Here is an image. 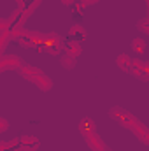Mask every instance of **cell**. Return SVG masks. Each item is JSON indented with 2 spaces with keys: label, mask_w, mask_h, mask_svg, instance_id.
Returning a JSON list of instances; mask_svg holds the SVG:
<instances>
[{
  "label": "cell",
  "mask_w": 149,
  "mask_h": 151,
  "mask_svg": "<svg viewBox=\"0 0 149 151\" xmlns=\"http://www.w3.org/2000/svg\"><path fill=\"white\" fill-rule=\"evenodd\" d=\"M63 2H65V4H72L74 0H63Z\"/></svg>",
  "instance_id": "3957f363"
},
{
  "label": "cell",
  "mask_w": 149,
  "mask_h": 151,
  "mask_svg": "<svg viewBox=\"0 0 149 151\" xmlns=\"http://www.w3.org/2000/svg\"><path fill=\"white\" fill-rule=\"evenodd\" d=\"M25 77L30 79V81H34V83H35L37 86H40L42 90H49V88H51V81L42 74L40 70H35V69H30V67H28V69L25 70Z\"/></svg>",
  "instance_id": "6da1fadb"
},
{
  "label": "cell",
  "mask_w": 149,
  "mask_h": 151,
  "mask_svg": "<svg viewBox=\"0 0 149 151\" xmlns=\"http://www.w3.org/2000/svg\"><path fill=\"white\" fill-rule=\"evenodd\" d=\"M75 35H79V37L82 39L84 37V30H82L81 27H74V28L70 30V37H75Z\"/></svg>",
  "instance_id": "7a4b0ae2"
}]
</instances>
